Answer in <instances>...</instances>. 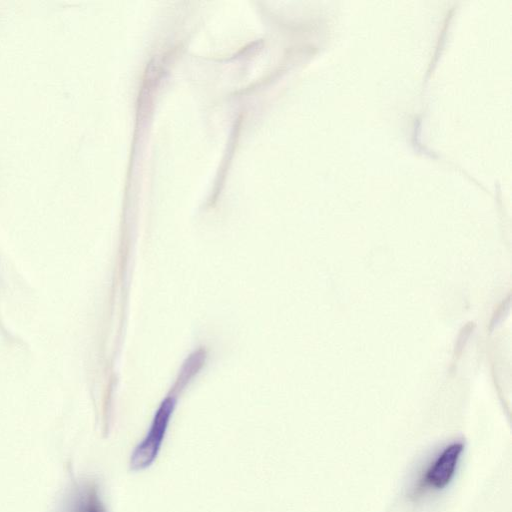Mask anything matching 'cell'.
<instances>
[{
  "label": "cell",
  "mask_w": 512,
  "mask_h": 512,
  "mask_svg": "<svg viewBox=\"0 0 512 512\" xmlns=\"http://www.w3.org/2000/svg\"><path fill=\"white\" fill-rule=\"evenodd\" d=\"M463 448L462 442L447 445L426 470L424 486L435 490L446 487L456 473Z\"/></svg>",
  "instance_id": "2"
},
{
  "label": "cell",
  "mask_w": 512,
  "mask_h": 512,
  "mask_svg": "<svg viewBox=\"0 0 512 512\" xmlns=\"http://www.w3.org/2000/svg\"><path fill=\"white\" fill-rule=\"evenodd\" d=\"M60 512H108L99 493L92 482L76 485L64 499Z\"/></svg>",
  "instance_id": "3"
},
{
  "label": "cell",
  "mask_w": 512,
  "mask_h": 512,
  "mask_svg": "<svg viewBox=\"0 0 512 512\" xmlns=\"http://www.w3.org/2000/svg\"><path fill=\"white\" fill-rule=\"evenodd\" d=\"M175 404L176 398L174 395H168L161 402L147 434L135 447L131 455V469L142 470L154 462L162 447Z\"/></svg>",
  "instance_id": "1"
}]
</instances>
